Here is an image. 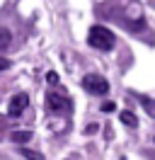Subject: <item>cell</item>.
<instances>
[{"mask_svg": "<svg viewBox=\"0 0 155 160\" xmlns=\"http://www.w3.org/2000/svg\"><path fill=\"white\" fill-rule=\"evenodd\" d=\"M87 44H90L92 49L109 51V49H114L116 37H114L112 29H107V27H102V24H95V27L90 29V34H87Z\"/></svg>", "mask_w": 155, "mask_h": 160, "instance_id": "1", "label": "cell"}, {"mask_svg": "<svg viewBox=\"0 0 155 160\" xmlns=\"http://www.w3.org/2000/svg\"><path fill=\"white\" fill-rule=\"evenodd\" d=\"M82 88H85L90 95H107L109 92V82H107V78H102V75H97V73H90V75H85L82 78Z\"/></svg>", "mask_w": 155, "mask_h": 160, "instance_id": "2", "label": "cell"}, {"mask_svg": "<svg viewBox=\"0 0 155 160\" xmlns=\"http://www.w3.org/2000/svg\"><path fill=\"white\" fill-rule=\"evenodd\" d=\"M73 102L68 100L66 95L61 92H48L46 95V109L48 112H56V114H63V112H70Z\"/></svg>", "mask_w": 155, "mask_h": 160, "instance_id": "3", "label": "cell"}, {"mask_svg": "<svg viewBox=\"0 0 155 160\" xmlns=\"http://www.w3.org/2000/svg\"><path fill=\"white\" fill-rule=\"evenodd\" d=\"M29 107V95L27 92H17L12 100H10V107H8V114L10 117H19L22 112Z\"/></svg>", "mask_w": 155, "mask_h": 160, "instance_id": "4", "label": "cell"}, {"mask_svg": "<svg viewBox=\"0 0 155 160\" xmlns=\"http://www.w3.org/2000/svg\"><path fill=\"white\" fill-rule=\"evenodd\" d=\"M32 138V131L29 129H17L10 133V141H15V143H27V141Z\"/></svg>", "mask_w": 155, "mask_h": 160, "instance_id": "5", "label": "cell"}, {"mask_svg": "<svg viewBox=\"0 0 155 160\" xmlns=\"http://www.w3.org/2000/svg\"><path fill=\"white\" fill-rule=\"evenodd\" d=\"M138 102L143 104L145 112H148V114H150V117L155 119V100H153V97H143V95H138Z\"/></svg>", "mask_w": 155, "mask_h": 160, "instance_id": "6", "label": "cell"}, {"mask_svg": "<svg viewBox=\"0 0 155 160\" xmlns=\"http://www.w3.org/2000/svg\"><path fill=\"white\" fill-rule=\"evenodd\" d=\"M119 119H121V124L131 126V129H136V126H138V119H136L131 112H121V114H119Z\"/></svg>", "mask_w": 155, "mask_h": 160, "instance_id": "7", "label": "cell"}, {"mask_svg": "<svg viewBox=\"0 0 155 160\" xmlns=\"http://www.w3.org/2000/svg\"><path fill=\"white\" fill-rule=\"evenodd\" d=\"M10 41H12V32L5 29V27H0V51H2V49H8V46H10Z\"/></svg>", "mask_w": 155, "mask_h": 160, "instance_id": "8", "label": "cell"}, {"mask_svg": "<svg viewBox=\"0 0 155 160\" xmlns=\"http://www.w3.org/2000/svg\"><path fill=\"white\" fill-rule=\"evenodd\" d=\"M22 155L27 160H44V155L41 153H37V150H29V148H22Z\"/></svg>", "mask_w": 155, "mask_h": 160, "instance_id": "9", "label": "cell"}, {"mask_svg": "<svg viewBox=\"0 0 155 160\" xmlns=\"http://www.w3.org/2000/svg\"><path fill=\"white\" fill-rule=\"evenodd\" d=\"M46 82H51V85H58V75H56V73H46Z\"/></svg>", "mask_w": 155, "mask_h": 160, "instance_id": "10", "label": "cell"}, {"mask_svg": "<svg viewBox=\"0 0 155 160\" xmlns=\"http://www.w3.org/2000/svg\"><path fill=\"white\" fill-rule=\"evenodd\" d=\"M114 109H116L114 102H107V104H102V112H114Z\"/></svg>", "mask_w": 155, "mask_h": 160, "instance_id": "11", "label": "cell"}, {"mask_svg": "<svg viewBox=\"0 0 155 160\" xmlns=\"http://www.w3.org/2000/svg\"><path fill=\"white\" fill-rule=\"evenodd\" d=\"M10 68V61L8 58H0V73H2V70H8Z\"/></svg>", "mask_w": 155, "mask_h": 160, "instance_id": "12", "label": "cell"}, {"mask_svg": "<svg viewBox=\"0 0 155 160\" xmlns=\"http://www.w3.org/2000/svg\"><path fill=\"white\" fill-rule=\"evenodd\" d=\"M85 133H97V124H90V126L85 129Z\"/></svg>", "mask_w": 155, "mask_h": 160, "instance_id": "13", "label": "cell"}]
</instances>
